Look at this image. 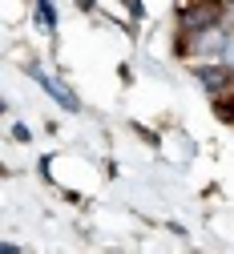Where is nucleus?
I'll return each mask as SVG.
<instances>
[{
  "mask_svg": "<svg viewBox=\"0 0 234 254\" xmlns=\"http://www.w3.org/2000/svg\"><path fill=\"white\" fill-rule=\"evenodd\" d=\"M222 65L234 69V28H230V45H226V53H222Z\"/></svg>",
  "mask_w": 234,
  "mask_h": 254,
  "instance_id": "nucleus-8",
  "label": "nucleus"
},
{
  "mask_svg": "<svg viewBox=\"0 0 234 254\" xmlns=\"http://www.w3.org/2000/svg\"><path fill=\"white\" fill-rule=\"evenodd\" d=\"M198 85H202L210 97H222V93L234 89V69L222 65V61H198V69H194Z\"/></svg>",
  "mask_w": 234,
  "mask_h": 254,
  "instance_id": "nucleus-3",
  "label": "nucleus"
},
{
  "mask_svg": "<svg viewBox=\"0 0 234 254\" xmlns=\"http://www.w3.org/2000/svg\"><path fill=\"white\" fill-rule=\"evenodd\" d=\"M93 4H97V0H77V8H85V12H89Z\"/></svg>",
  "mask_w": 234,
  "mask_h": 254,
  "instance_id": "nucleus-9",
  "label": "nucleus"
},
{
  "mask_svg": "<svg viewBox=\"0 0 234 254\" xmlns=\"http://www.w3.org/2000/svg\"><path fill=\"white\" fill-rule=\"evenodd\" d=\"M12 141H20V145H28V141H32V129H28L24 121H16V125H12Z\"/></svg>",
  "mask_w": 234,
  "mask_h": 254,
  "instance_id": "nucleus-6",
  "label": "nucleus"
},
{
  "mask_svg": "<svg viewBox=\"0 0 234 254\" xmlns=\"http://www.w3.org/2000/svg\"><path fill=\"white\" fill-rule=\"evenodd\" d=\"M121 4L129 8V16H133V20H142V16H146V4H142V0H121Z\"/></svg>",
  "mask_w": 234,
  "mask_h": 254,
  "instance_id": "nucleus-7",
  "label": "nucleus"
},
{
  "mask_svg": "<svg viewBox=\"0 0 234 254\" xmlns=\"http://www.w3.org/2000/svg\"><path fill=\"white\" fill-rule=\"evenodd\" d=\"M32 16H37V24L45 28L49 37L57 33V8H53V0H32Z\"/></svg>",
  "mask_w": 234,
  "mask_h": 254,
  "instance_id": "nucleus-5",
  "label": "nucleus"
},
{
  "mask_svg": "<svg viewBox=\"0 0 234 254\" xmlns=\"http://www.w3.org/2000/svg\"><path fill=\"white\" fill-rule=\"evenodd\" d=\"M218 4H230V0H218Z\"/></svg>",
  "mask_w": 234,
  "mask_h": 254,
  "instance_id": "nucleus-10",
  "label": "nucleus"
},
{
  "mask_svg": "<svg viewBox=\"0 0 234 254\" xmlns=\"http://www.w3.org/2000/svg\"><path fill=\"white\" fill-rule=\"evenodd\" d=\"M226 24V4L218 0H190L178 4V33H206V28Z\"/></svg>",
  "mask_w": 234,
  "mask_h": 254,
  "instance_id": "nucleus-2",
  "label": "nucleus"
},
{
  "mask_svg": "<svg viewBox=\"0 0 234 254\" xmlns=\"http://www.w3.org/2000/svg\"><path fill=\"white\" fill-rule=\"evenodd\" d=\"M28 77L37 81V85H41V89L49 93V97H53V101H57V105H61L65 113H81V101H77V93H73L69 85H61V81H57L53 73H45L41 65H28Z\"/></svg>",
  "mask_w": 234,
  "mask_h": 254,
  "instance_id": "nucleus-4",
  "label": "nucleus"
},
{
  "mask_svg": "<svg viewBox=\"0 0 234 254\" xmlns=\"http://www.w3.org/2000/svg\"><path fill=\"white\" fill-rule=\"evenodd\" d=\"M226 45H230V28L226 24L206 28V33H178V53L194 57V61H222Z\"/></svg>",
  "mask_w": 234,
  "mask_h": 254,
  "instance_id": "nucleus-1",
  "label": "nucleus"
}]
</instances>
